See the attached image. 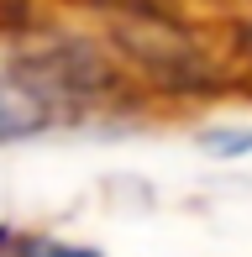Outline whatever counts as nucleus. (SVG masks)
I'll return each mask as SVG.
<instances>
[{"label":"nucleus","instance_id":"nucleus-2","mask_svg":"<svg viewBox=\"0 0 252 257\" xmlns=\"http://www.w3.org/2000/svg\"><path fill=\"white\" fill-rule=\"evenodd\" d=\"M16 257H100V252H84V247H63V241H21Z\"/></svg>","mask_w":252,"mask_h":257},{"label":"nucleus","instance_id":"nucleus-1","mask_svg":"<svg viewBox=\"0 0 252 257\" xmlns=\"http://www.w3.org/2000/svg\"><path fill=\"white\" fill-rule=\"evenodd\" d=\"M48 115H53L48 100H42L32 84H11V79H0V142H11V137H32Z\"/></svg>","mask_w":252,"mask_h":257}]
</instances>
